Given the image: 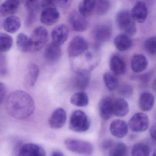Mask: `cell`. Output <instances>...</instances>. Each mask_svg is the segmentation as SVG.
<instances>
[{
    "instance_id": "1",
    "label": "cell",
    "mask_w": 156,
    "mask_h": 156,
    "mask_svg": "<svg viewBox=\"0 0 156 156\" xmlns=\"http://www.w3.org/2000/svg\"><path fill=\"white\" fill-rule=\"evenodd\" d=\"M6 109L9 115L18 119H25L32 115L35 104L32 97L24 91H16L7 98Z\"/></svg>"
},
{
    "instance_id": "2",
    "label": "cell",
    "mask_w": 156,
    "mask_h": 156,
    "mask_svg": "<svg viewBox=\"0 0 156 156\" xmlns=\"http://www.w3.org/2000/svg\"><path fill=\"white\" fill-rule=\"evenodd\" d=\"M115 22L118 28L123 31L125 34L131 36L136 33V23L131 18L129 11L123 10L119 12L116 16Z\"/></svg>"
},
{
    "instance_id": "3",
    "label": "cell",
    "mask_w": 156,
    "mask_h": 156,
    "mask_svg": "<svg viewBox=\"0 0 156 156\" xmlns=\"http://www.w3.org/2000/svg\"><path fill=\"white\" fill-rule=\"evenodd\" d=\"M90 122L86 114L80 110L74 111L70 117L69 128L78 133L86 132L90 127Z\"/></svg>"
},
{
    "instance_id": "4",
    "label": "cell",
    "mask_w": 156,
    "mask_h": 156,
    "mask_svg": "<svg viewBox=\"0 0 156 156\" xmlns=\"http://www.w3.org/2000/svg\"><path fill=\"white\" fill-rule=\"evenodd\" d=\"M48 38V32L45 28L42 26L35 28L29 37L30 52H35L41 50L47 43Z\"/></svg>"
},
{
    "instance_id": "5",
    "label": "cell",
    "mask_w": 156,
    "mask_h": 156,
    "mask_svg": "<svg viewBox=\"0 0 156 156\" xmlns=\"http://www.w3.org/2000/svg\"><path fill=\"white\" fill-rule=\"evenodd\" d=\"M66 147L70 151L84 156H89L94 152L93 145L84 140L68 138L65 140Z\"/></svg>"
},
{
    "instance_id": "6",
    "label": "cell",
    "mask_w": 156,
    "mask_h": 156,
    "mask_svg": "<svg viewBox=\"0 0 156 156\" xmlns=\"http://www.w3.org/2000/svg\"><path fill=\"white\" fill-rule=\"evenodd\" d=\"M88 48L86 40L80 36H75L69 43L67 52L69 57L76 58L85 52Z\"/></svg>"
},
{
    "instance_id": "7",
    "label": "cell",
    "mask_w": 156,
    "mask_h": 156,
    "mask_svg": "<svg viewBox=\"0 0 156 156\" xmlns=\"http://www.w3.org/2000/svg\"><path fill=\"white\" fill-rule=\"evenodd\" d=\"M148 117L145 113H137L132 116L129 122V127L132 131L142 132L148 127Z\"/></svg>"
},
{
    "instance_id": "8",
    "label": "cell",
    "mask_w": 156,
    "mask_h": 156,
    "mask_svg": "<svg viewBox=\"0 0 156 156\" xmlns=\"http://www.w3.org/2000/svg\"><path fill=\"white\" fill-rule=\"evenodd\" d=\"M92 34L94 40L98 42H106L112 36V28L108 23H101L95 27Z\"/></svg>"
},
{
    "instance_id": "9",
    "label": "cell",
    "mask_w": 156,
    "mask_h": 156,
    "mask_svg": "<svg viewBox=\"0 0 156 156\" xmlns=\"http://www.w3.org/2000/svg\"><path fill=\"white\" fill-rule=\"evenodd\" d=\"M69 21L71 27L75 31L83 32L86 30L88 28L87 20L77 12H71L69 15Z\"/></svg>"
},
{
    "instance_id": "10",
    "label": "cell",
    "mask_w": 156,
    "mask_h": 156,
    "mask_svg": "<svg viewBox=\"0 0 156 156\" xmlns=\"http://www.w3.org/2000/svg\"><path fill=\"white\" fill-rule=\"evenodd\" d=\"M114 99L111 97L107 96L102 98L98 105V110L101 117L104 120H108L113 113Z\"/></svg>"
},
{
    "instance_id": "11",
    "label": "cell",
    "mask_w": 156,
    "mask_h": 156,
    "mask_svg": "<svg viewBox=\"0 0 156 156\" xmlns=\"http://www.w3.org/2000/svg\"><path fill=\"white\" fill-rule=\"evenodd\" d=\"M60 14L56 8H46L43 9L41 16V22L44 25H50L58 22L60 20Z\"/></svg>"
},
{
    "instance_id": "12",
    "label": "cell",
    "mask_w": 156,
    "mask_h": 156,
    "mask_svg": "<svg viewBox=\"0 0 156 156\" xmlns=\"http://www.w3.org/2000/svg\"><path fill=\"white\" fill-rule=\"evenodd\" d=\"M147 8L145 2H137L130 12L131 18L134 21L138 23H143L147 17Z\"/></svg>"
},
{
    "instance_id": "13",
    "label": "cell",
    "mask_w": 156,
    "mask_h": 156,
    "mask_svg": "<svg viewBox=\"0 0 156 156\" xmlns=\"http://www.w3.org/2000/svg\"><path fill=\"white\" fill-rule=\"evenodd\" d=\"M69 31L66 25L59 24L53 28L51 31L52 42L59 46L63 44L67 40Z\"/></svg>"
},
{
    "instance_id": "14",
    "label": "cell",
    "mask_w": 156,
    "mask_h": 156,
    "mask_svg": "<svg viewBox=\"0 0 156 156\" xmlns=\"http://www.w3.org/2000/svg\"><path fill=\"white\" fill-rule=\"evenodd\" d=\"M18 156H46L45 150L34 143L24 144L20 149Z\"/></svg>"
},
{
    "instance_id": "15",
    "label": "cell",
    "mask_w": 156,
    "mask_h": 156,
    "mask_svg": "<svg viewBox=\"0 0 156 156\" xmlns=\"http://www.w3.org/2000/svg\"><path fill=\"white\" fill-rule=\"evenodd\" d=\"M24 5L28 12L25 24L27 27H30L36 20L37 12L40 9V2L38 1H25Z\"/></svg>"
},
{
    "instance_id": "16",
    "label": "cell",
    "mask_w": 156,
    "mask_h": 156,
    "mask_svg": "<svg viewBox=\"0 0 156 156\" xmlns=\"http://www.w3.org/2000/svg\"><path fill=\"white\" fill-rule=\"evenodd\" d=\"M66 121V114L64 109L58 108L55 109L49 119V124L52 128L58 129L64 126Z\"/></svg>"
},
{
    "instance_id": "17",
    "label": "cell",
    "mask_w": 156,
    "mask_h": 156,
    "mask_svg": "<svg viewBox=\"0 0 156 156\" xmlns=\"http://www.w3.org/2000/svg\"><path fill=\"white\" fill-rule=\"evenodd\" d=\"M109 130L114 136L118 138H122L127 134L128 126L124 120L115 119L113 120L110 124Z\"/></svg>"
},
{
    "instance_id": "18",
    "label": "cell",
    "mask_w": 156,
    "mask_h": 156,
    "mask_svg": "<svg viewBox=\"0 0 156 156\" xmlns=\"http://www.w3.org/2000/svg\"><path fill=\"white\" fill-rule=\"evenodd\" d=\"M44 59L49 62H58L62 56V50L60 46L52 42L45 47L44 53Z\"/></svg>"
},
{
    "instance_id": "19",
    "label": "cell",
    "mask_w": 156,
    "mask_h": 156,
    "mask_svg": "<svg viewBox=\"0 0 156 156\" xmlns=\"http://www.w3.org/2000/svg\"><path fill=\"white\" fill-rule=\"evenodd\" d=\"M109 67L112 73L116 76L124 74L126 70V62L117 55H114L111 56L109 61Z\"/></svg>"
},
{
    "instance_id": "20",
    "label": "cell",
    "mask_w": 156,
    "mask_h": 156,
    "mask_svg": "<svg viewBox=\"0 0 156 156\" xmlns=\"http://www.w3.org/2000/svg\"><path fill=\"white\" fill-rule=\"evenodd\" d=\"M90 78V71L86 70H78L75 80L76 88L81 91L84 90L89 85Z\"/></svg>"
},
{
    "instance_id": "21",
    "label": "cell",
    "mask_w": 156,
    "mask_h": 156,
    "mask_svg": "<svg viewBox=\"0 0 156 156\" xmlns=\"http://www.w3.org/2000/svg\"><path fill=\"white\" fill-rule=\"evenodd\" d=\"M21 5L17 0H7L0 5V14L3 17H9L16 13Z\"/></svg>"
},
{
    "instance_id": "22",
    "label": "cell",
    "mask_w": 156,
    "mask_h": 156,
    "mask_svg": "<svg viewBox=\"0 0 156 156\" xmlns=\"http://www.w3.org/2000/svg\"><path fill=\"white\" fill-rule=\"evenodd\" d=\"M114 44L119 51H126L132 47L133 41L130 36L125 34H121L115 37Z\"/></svg>"
},
{
    "instance_id": "23",
    "label": "cell",
    "mask_w": 156,
    "mask_h": 156,
    "mask_svg": "<svg viewBox=\"0 0 156 156\" xmlns=\"http://www.w3.org/2000/svg\"><path fill=\"white\" fill-rule=\"evenodd\" d=\"M40 73V68L36 64H30L27 67L25 77V84L29 87L34 86L37 82Z\"/></svg>"
},
{
    "instance_id": "24",
    "label": "cell",
    "mask_w": 156,
    "mask_h": 156,
    "mask_svg": "<svg viewBox=\"0 0 156 156\" xmlns=\"http://www.w3.org/2000/svg\"><path fill=\"white\" fill-rule=\"evenodd\" d=\"M147 59L142 54L133 55L130 62L131 69L136 73H140L147 69L148 66Z\"/></svg>"
},
{
    "instance_id": "25",
    "label": "cell",
    "mask_w": 156,
    "mask_h": 156,
    "mask_svg": "<svg viewBox=\"0 0 156 156\" xmlns=\"http://www.w3.org/2000/svg\"><path fill=\"white\" fill-rule=\"evenodd\" d=\"M21 21L19 17L11 15L7 17L3 22V27L7 32L13 34L17 32L21 26Z\"/></svg>"
},
{
    "instance_id": "26",
    "label": "cell",
    "mask_w": 156,
    "mask_h": 156,
    "mask_svg": "<svg viewBox=\"0 0 156 156\" xmlns=\"http://www.w3.org/2000/svg\"><path fill=\"white\" fill-rule=\"evenodd\" d=\"M155 98L152 94L148 92L142 93L140 97L139 105L143 111H149L153 108Z\"/></svg>"
},
{
    "instance_id": "27",
    "label": "cell",
    "mask_w": 156,
    "mask_h": 156,
    "mask_svg": "<svg viewBox=\"0 0 156 156\" xmlns=\"http://www.w3.org/2000/svg\"><path fill=\"white\" fill-rule=\"evenodd\" d=\"M129 111V106L127 102L123 98H119L114 100L113 107L114 115L117 117L125 116Z\"/></svg>"
},
{
    "instance_id": "28",
    "label": "cell",
    "mask_w": 156,
    "mask_h": 156,
    "mask_svg": "<svg viewBox=\"0 0 156 156\" xmlns=\"http://www.w3.org/2000/svg\"><path fill=\"white\" fill-rule=\"evenodd\" d=\"M96 1H84L79 4L78 12L84 17L91 16L95 11Z\"/></svg>"
},
{
    "instance_id": "29",
    "label": "cell",
    "mask_w": 156,
    "mask_h": 156,
    "mask_svg": "<svg viewBox=\"0 0 156 156\" xmlns=\"http://www.w3.org/2000/svg\"><path fill=\"white\" fill-rule=\"evenodd\" d=\"M70 102L74 105L83 107L87 106L88 105L89 98L86 93L80 91L71 97Z\"/></svg>"
},
{
    "instance_id": "30",
    "label": "cell",
    "mask_w": 156,
    "mask_h": 156,
    "mask_svg": "<svg viewBox=\"0 0 156 156\" xmlns=\"http://www.w3.org/2000/svg\"><path fill=\"white\" fill-rule=\"evenodd\" d=\"M103 80L107 88L110 91H115L119 86V80L117 76L112 73H105L103 76Z\"/></svg>"
},
{
    "instance_id": "31",
    "label": "cell",
    "mask_w": 156,
    "mask_h": 156,
    "mask_svg": "<svg viewBox=\"0 0 156 156\" xmlns=\"http://www.w3.org/2000/svg\"><path fill=\"white\" fill-rule=\"evenodd\" d=\"M16 44L18 49L23 53L30 52L29 37L26 34L20 33L18 34L16 40Z\"/></svg>"
},
{
    "instance_id": "32",
    "label": "cell",
    "mask_w": 156,
    "mask_h": 156,
    "mask_svg": "<svg viewBox=\"0 0 156 156\" xmlns=\"http://www.w3.org/2000/svg\"><path fill=\"white\" fill-rule=\"evenodd\" d=\"M13 43V40L11 36L4 33H0V52L9 51Z\"/></svg>"
},
{
    "instance_id": "33",
    "label": "cell",
    "mask_w": 156,
    "mask_h": 156,
    "mask_svg": "<svg viewBox=\"0 0 156 156\" xmlns=\"http://www.w3.org/2000/svg\"><path fill=\"white\" fill-rule=\"evenodd\" d=\"M150 148L147 144L137 143L133 146L131 156H149Z\"/></svg>"
},
{
    "instance_id": "34",
    "label": "cell",
    "mask_w": 156,
    "mask_h": 156,
    "mask_svg": "<svg viewBox=\"0 0 156 156\" xmlns=\"http://www.w3.org/2000/svg\"><path fill=\"white\" fill-rule=\"evenodd\" d=\"M111 3L108 1H96L95 11L96 14L99 16L105 15L109 11Z\"/></svg>"
},
{
    "instance_id": "35",
    "label": "cell",
    "mask_w": 156,
    "mask_h": 156,
    "mask_svg": "<svg viewBox=\"0 0 156 156\" xmlns=\"http://www.w3.org/2000/svg\"><path fill=\"white\" fill-rule=\"evenodd\" d=\"M127 147L124 143H119L113 146L109 152V156H126Z\"/></svg>"
},
{
    "instance_id": "36",
    "label": "cell",
    "mask_w": 156,
    "mask_h": 156,
    "mask_svg": "<svg viewBox=\"0 0 156 156\" xmlns=\"http://www.w3.org/2000/svg\"><path fill=\"white\" fill-rule=\"evenodd\" d=\"M144 47L148 53L151 55H155L156 53V36L147 38L144 42Z\"/></svg>"
},
{
    "instance_id": "37",
    "label": "cell",
    "mask_w": 156,
    "mask_h": 156,
    "mask_svg": "<svg viewBox=\"0 0 156 156\" xmlns=\"http://www.w3.org/2000/svg\"><path fill=\"white\" fill-rule=\"evenodd\" d=\"M133 93V87L129 84L122 85L118 88V93L124 98H129Z\"/></svg>"
},
{
    "instance_id": "38",
    "label": "cell",
    "mask_w": 156,
    "mask_h": 156,
    "mask_svg": "<svg viewBox=\"0 0 156 156\" xmlns=\"http://www.w3.org/2000/svg\"><path fill=\"white\" fill-rule=\"evenodd\" d=\"M7 94V88L3 83L0 82V106L4 101Z\"/></svg>"
},
{
    "instance_id": "39",
    "label": "cell",
    "mask_w": 156,
    "mask_h": 156,
    "mask_svg": "<svg viewBox=\"0 0 156 156\" xmlns=\"http://www.w3.org/2000/svg\"><path fill=\"white\" fill-rule=\"evenodd\" d=\"M56 6L65 9L70 6L71 2L69 1H56Z\"/></svg>"
},
{
    "instance_id": "40",
    "label": "cell",
    "mask_w": 156,
    "mask_h": 156,
    "mask_svg": "<svg viewBox=\"0 0 156 156\" xmlns=\"http://www.w3.org/2000/svg\"><path fill=\"white\" fill-rule=\"evenodd\" d=\"M114 142L113 140H105L102 143V147L103 148L108 149H111L114 146Z\"/></svg>"
},
{
    "instance_id": "41",
    "label": "cell",
    "mask_w": 156,
    "mask_h": 156,
    "mask_svg": "<svg viewBox=\"0 0 156 156\" xmlns=\"http://www.w3.org/2000/svg\"><path fill=\"white\" fill-rule=\"evenodd\" d=\"M151 73H147L143 75V76H141L140 79L141 81H142V83H147L150 80L151 77Z\"/></svg>"
},
{
    "instance_id": "42",
    "label": "cell",
    "mask_w": 156,
    "mask_h": 156,
    "mask_svg": "<svg viewBox=\"0 0 156 156\" xmlns=\"http://www.w3.org/2000/svg\"><path fill=\"white\" fill-rule=\"evenodd\" d=\"M156 125H155V124H154V125H152V126L150 130L151 136V138H152L154 140H156Z\"/></svg>"
},
{
    "instance_id": "43",
    "label": "cell",
    "mask_w": 156,
    "mask_h": 156,
    "mask_svg": "<svg viewBox=\"0 0 156 156\" xmlns=\"http://www.w3.org/2000/svg\"><path fill=\"white\" fill-rule=\"evenodd\" d=\"M51 156H64V155L61 151H55L52 153Z\"/></svg>"
},
{
    "instance_id": "44",
    "label": "cell",
    "mask_w": 156,
    "mask_h": 156,
    "mask_svg": "<svg viewBox=\"0 0 156 156\" xmlns=\"http://www.w3.org/2000/svg\"><path fill=\"white\" fill-rule=\"evenodd\" d=\"M156 151H154V153H153V154H152V156H156Z\"/></svg>"
}]
</instances>
